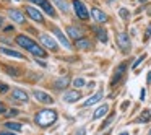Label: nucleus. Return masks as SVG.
Wrapping results in <instances>:
<instances>
[{"instance_id": "nucleus-1", "label": "nucleus", "mask_w": 151, "mask_h": 135, "mask_svg": "<svg viewBox=\"0 0 151 135\" xmlns=\"http://www.w3.org/2000/svg\"><path fill=\"white\" fill-rule=\"evenodd\" d=\"M57 119H59V112L55 109H41L34 116V124L42 127V129H47V127L55 124Z\"/></svg>"}, {"instance_id": "nucleus-2", "label": "nucleus", "mask_w": 151, "mask_h": 135, "mask_svg": "<svg viewBox=\"0 0 151 135\" xmlns=\"http://www.w3.org/2000/svg\"><path fill=\"white\" fill-rule=\"evenodd\" d=\"M23 12L26 13V17L29 18V20H33L34 23H39V25H46V18H44V12L41 10L39 7H36V5L33 4H28L23 7Z\"/></svg>"}, {"instance_id": "nucleus-3", "label": "nucleus", "mask_w": 151, "mask_h": 135, "mask_svg": "<svg viewBox=\"0 0 151 135\" xmlns=\"http://www.w3.org/2000/svg\"><path fill=\"white\" fill-rule=\"evenodd\" d=\"M28 2H29V4H33V5H36V7H39L41 10H42L49 18H52V20L59 18L55 7H54V4L50 2V0H28Z\"/></svg>"}, {"instance_id": "nucleus-4", "label": "nucleus", "mask_w": 151, "mask_h": 135, "mask_svg": "<svg viewBox=\"0 0 151 135\" xmlns=\"http://www.w3.org/2000/svg\"><path fill=\"white\" fill-rule=\"evenodd\" d=\"M72 10L75 17L81 21H88L91 18V13H89L88 7L83 4V0H72Z\"/></svg>"}, {"instance_id": "nucleus-5", "label": "nucleus", "mask_w": 151, "mask_h": 135, "mask_svg": "<svg viewBox=\"0 0 151 135\" xmlns=\"http://www.w3.org/2000/svg\"><path fill=\"white\" fill-rule=\"evenodd\" d=\"M49 30H50V34H52L54 38H55L57 41H59L60 44H62L63 47H65L67 51H72L73 49V46H72V43H70V38L67 36L65 33H63L62 30H60L57 25H50L49 26Z\"/></svg>"}, {"instance_id": "nucleus-6", "label": "nucleus", "mask_w": 151, "mask_h": 135, "mask_svg": "<svg viewBox=\"0 0 151 135\" xmlns=\"http://www.w3.org/2000/svg\"><path fill=\"white\" fill-rule=\"evenodd\" d=\"M37 39L39 43L46 47L47 51H52V52H59V41L52 36V34H47V33H39L37 34Z\"/></svg>"}, {"instance_id": "nucleus-7", "label": "nucleus", "mask_w": 151, "mask_h": 135, "mask_svg": "<svg viewBox=\"0 0 151 135\" xmlns=\"http://www.w3.org/2000/svg\"><path fill=\"white\" fill-rule=\"evenodd\" d=\"M115 43H117L119 49H120L124 54L130 52V49H132V39H130V36H128L127 31H120V33L115 34Z\"/></svg>"}, {"instance_id": "nucleus-8", "label": "nucleus", "mask_w": 151, "mask_h": 135, "mask_svg": "<svg viewBox=\"0 0 151 135\" xmlns=\"http://www.w3.org/2000/svg\"><path fill=\"white\" fill-rule=\"evenodd\" d=\"M7 15H8V18H10L13 23H17V25H26L28 17H26V13H24L23 10H20V8H8Z\"/></svg>"}, {"instance_id": "nucleus-9", "label": "nucleus", "mask_w": 151, "mask_h": 135, "mask_svg": "<svg viewBox=\"0 0 151 135\" xmlns=\"http://www.w3.org/2000/svg\"><path fill=\"white\" fill-rule=\"evenodd\" d=\"M89 30L93 31V34L96 36V39H98L99 43H102V44L109 43V33H107V30H106L104 26H99V25L96 23V25H91Z\"/></svg>"}, {"instance_id": "nucleus-10", "label": "nucleus", "mask_w": 151, "mask_h": 135, "mask_svg": "<svg viewBox=\"0 0 151 135\" xmlns=\"http://www.w3.org/2000/svg\"><path fill=\"white\" fill-rule=\"evenodd\" d=\"M33 96L36 101H39V104H54V98L42 90H33Z\"/></svg>"}, {"instance_id": "nucleus-11", "label": "nucleus", "mask_w": 151, "mask_h": 135, "mask_svg": "<svg viewBox=\"0 0 151 135\" xmlns=\"http://www.w3.org/2000/svg\"><path fill=\"white\" fill-rule=\"evenodd\" d=\"M89 13H91V18H93V20H94L98 25L107 23V21H109L107 13H106L104 10H101V8H98V7H93L91 10H89Z\"/></svg>"}, {"instance_id": "nucleus-12", "label": "nucleus", "mask_w": 151, "mask_h": 135, "mask_svg": "<svg viewBox=\"0 0 151 135\" xmlns=\"http://www.w3.org/2000/svg\"><path fill=\"white\" fill-rule=\"evenodd\" d=\"M15 43L18 44V46L21 47V49H24L28 52V51L31 49V46H33L36 41L31 39L29 36H26V34H17V38H15Z\"/></svg>"}, {"instance_id": "nucleus-13", "label": "nucleus", "mask_w": 151, "mask_h": 135, "mask_svg": "<svg viewBox=\"0 0 151 135\" xmlns=\"http://www.w3.org/2000/svg\"><path fill=\"white\" fill-rule=\"evenodd\" d=\"M65 31H67V36H68L70 39H73V41L80 39V38L83 36V33H85L81 26H75V25H67Z\"/></svg>"}, {"instance_id": "nucleus-14", "label": "nucleus", "mask_w": 151, "mask_h": 135, "mask_svg": "<svg viewBox=\"0 0 151 135\" xmlns=\"http://www.w3.org/2000/svg\"><path fill=\"white\" fill-rule=\"evenodd\" d=\"M75 47H76L78 51H91V49H93V41H91V38L81 36L80 39L75 41Z\"/></svg>"}, {"instance_id": "nucleus-15", "label": "nucleus", "mask_w": 151, "mask_h": 135, "mask_svg": "<svg viewBox=\"0 0 151 135\" xmlns=\"http://www.w3.org/2000/svg\"><path fill=\"white\" fill-rule=\"evenodd\" d=\"M12 99H15V101H20V103H26L29 101V95H28V91H24V90L21 88H13L12 90Z\"/></svg>"}, {"instance_id": "nucleus-16", "label": "nucleus", "mask_w": 151, "mask_h": 135, "mask_svg": "<svg viewBox=\"0 0 151 135\" xmlns=\"http://www.w3.org/2000/svg\"><path fill=\"white\" fill-rule=\"evenodd\" d=\"M0 54H4V56H8V57H13V59H26V56H24L23 52H18V51L12 49V47L8 46H0Z\"/></svg>"}, {"instance_id": "nucleus-17", "label": "nucleus", "mask_w": 151, "mask_h": 135, "mask_svg": "<svg viewBox=\"0 0 151 135\" xmlns=\"http://www.w3.org/2000/svg\"><path fill=\"white\" fill-rule=\"evenodd\" d=\"M70 83H72L70 77H60V78H57V80H54V82H52V88L57 90V91H63Z\"/></svg>"}, {"instance_id": "nucleus-18", "label": "nucleus", "mask_w": 151, "mask_h": 135, "mask_svg": "<svg viewBox=\"0 0 151 135\" xmlns=\"http://www.w3.org/2000/svg\"><path fill=\"white\" fill-rule=\"evenodd\" d=\"M125 70H127V64L122 62L120 65L115 69V73H114V77H112V80H111V85H112V86H115V85H117V83L122 80V77H124Z\"/></svg>"}, {"instance_id": "nucleus-19", "label": "nucleus", "mask_w": 151, "mask_h": 135, "mask_svg": "<svg viewBox=\"0 0 151 135\" xmlns=\"http://www.w3.org/2000/svg\"><path fill=\"white\" fill-rule=\"evenodd\" d=\"M62 99L65 103H68V104H72V103H76L81 99V93L78 91V90H72V91H65V95L62 96Z\"/></svg>"}, {"instance_id": "nucleus-20", "label": "nucleus", "mask_w": 151, "mask_h": 135, "mask_svg": "<svg viewBox=\"0 0 151 135\" xmlns=\"http://www.w3.org/2000/svg\"><path fill=\"white\" fill-rule=\"evenodd\" d=\"M50 2H52L57 8H59L60 13H63V15H68L70 13V4H68V0H50Z\"/></svg>"}, {"instance_id": "nucleus-21", "label": "nucleus", "mask_w": 151, "mask_h": 135, "mask_svg": "<svg viewBox=\"0 0 151 135\" xmlns=\"http://www.w3.org/2000/svg\"><path fill=\"white\" fill-rule=\"evenodd\" d=\"M107 112H109V104H101L94 112H93V121H99V119H102L104 116H107Z\"/></svg>"}, {"instance_id": "nucleus-22", "label": "nucleus", "mask_w": 151, "mask_h": 135, "mask_svg": "<svg viewBox=\"0 0 151 135\" xmlns=\"http://www.w3.org/2000/svg\"><path fill=\"white\" fill-rule=\"evenodd\" d=\"M102 96H104V93H102V91H98L96 95H93L91 98H88V99H86V101L83 103L81 106H83V108H91L93 104H96V103H99V101H101V99H102Z\"/></svg>"}, {"instance_id": "nucleus-23", "label": "nucleus", "mask_w": 151, "mask_h": 135, "mask_svg": "<svg viewBox=\"0 0 151 135\" xmlns=\"http://www.w3.org/2000/svg\"><path fill=\"white\" fill-rule=\"evenodd\" d=\"M4 127H5V129H8V130H13V132H17V134H20L21 129H23V125H21L20 122L7 121V122H4Z\"/></svg>"}, {"instance_id": "nucleus-24", "label": "nucleus", "mask_w": 151, "mask_h": 135, "mask_svg": "<svg viewBox=\"0 0 151 135\" xmlns=\"http://www.w3.org/2000/svg\"><path fill=\"white\" fill-rule=\"evenodd\" d=\"M4 69H5V72H7L8 75L12 77V78H20V75H21V70L18 69V67H15V65H13V67H12V65H5Z\"/></svg>"}, {"instance_id": "nucleus-25", "label": "nucleus", "mask_w": 151, "mask_h": 135, "mask_svg": "<svg viewBox=\"0 0 151 135\" xmlns=\"http://www.w3.org/2000/svg\"><path fill=\"white\" fill-rule=\"evenodd\" d=\"M119 17H120L124 21H128L132 18V13H130V10H128V8L120 7V8H119Z\"/></svg>"}, {"instance_id": "nucleus-26", "label": "nucleus", "mask_w": 151, "mask_h": 135, "mask_svg": "<svg viewBox=\"0 0 151 135\" xmlns=\"http://www.w3.org/2000/svg\"><path fill=\"white\" fill-rule=\"evenodd\" d=\"M72 85L75 86L76 90H78V88H83V86L86 85V80H85V78H81V77H78V78H75V80L72 82Z\"/></svg>"}, {"instance_id": "nucleus-27", "label": "nucleus", "mask_w": 151, "mask_h": 135, "mask_svg": "<svg viewBox=\"0 0 151 135\" xmlns=\"http://www.w3.org/2000/svg\"><path fill=\"white\" fill-rule=\"evenodd\" d=\"M151 121V112L150 111H143L140 116V119H137V122H150Z\"/></svg>"}, {"instance_id": "nucleus-28", "label": "nucleus", "mask_w": 151, "mask_h": 135, "mask_svg": "<svg viewBox=\"0 0 151 135\" xmlns=\"http://www.w3.org/2000/svg\"><path fill=\"white\" fill-rule=\"evenodd\" d=\"M8 91H12V90H10V86H8L7 83L0 82V95H7Z\"/></svg>"}, {"instance_id": "nucleus-29", "label": "nucleus", "mask_w": 151, "mask_h": 135, "mask_svg": "<svg viewBox=\"0 0 151 135\" xmlns=\"http://www.w3.org/2000/svg\"><path fill=\"white\" fill-rule=\"evenodd\" d=\"M145 59H146V54H143V56H140V57H138V59H137V60H135V62H133V65H132V69H137V67L140 65V64L143 62Z\"/></svg>"}, {"instance_id": "nucleus-30", "label": "nucleus", "mask_w": 151, "mask_h": 135, "mask_svg": "<svg viewBox=\"0 0 151 135\" xmlns=\"http://www.w3.org/2000/svg\"><path fill=\"white\" fill-rule=\"evenodd\" d=\"M143 38H145L143 41H148V39L151 38V23L146 26V30H145V34H143Z\"/></svg>"}, {"instance_id": "nucleus-31", "label": "nucleus", "mask_w": 151, "mask_h": 135, "mask_svg": "<svg viewBox=\"0 0 151 135\" xmlns=\"http://www.w3.org/2000/svg\"><path fill=\"white\" fill-rule=\"evenodd\" d=\"M18 114H20V112H18L17 109H10V111L5 112V117H17Z\"/></svg>"}, {"instance_id": "nucleus-32", "label": "nucleus", "mask_w": 151, "mask_h": 135, "mask_svg": "<svg viewBox=\"0 0 151 135\" xmlns=\"http://www.w3.org/2000/svg\"><path fill=\"white\" fill-rule=\"evenodd\" d=\"M2 31H4V33H15V26L13 25H5Z\"/></svg>"}, {"instance_id": "nucleus-33", "label": "nucleus", "mask_w": 151, "mask_h": 135, "mask_svg": "<svg viewBox=\"0 0 151 135\" xmlns=\"http://www.w3.org/2000/svg\"><path fill=\"white\" fill-rule=\"evenodd\" d=\"M0 41H2V43H4L5 46H8V47L12 46V39H8L7 36H0Z\"/></svg>"}, {"instance_id": "nucleus-34", "label": "nucleus", "mask_w": 151, "mask_h": 135, "mask_svg": "<svg viewBox=\"0 0 151 135\" xmlns=\"http://www.w3.org/2000/svg\"><path fill=\"white\" fill-rule=\"evenodd\" d=\"M0 135H18V134L13 130H0Z\"/></svg>"}, {"instance_id": "nucleus-35", "label": "nucleus", "mask_w": 151, "mask_h": 135, "mask_svg": "<svg viewBox=\"0 0 151 135\" xmlns=\"http://www.w3.org/2000/svg\"><path fill=\"white\" fill-rule=\"evenodd\" d=\"M112 121H114V116H109V119H107V121H106V122H102V129H104V127H107V125L111 124Z\"/></svg>"}, {"instance_id": "nucleus-36", "label": "nucleus", "mask_w": 151, "mask_h": 135, "mask_svg": "<svg viewBox=\"0 0 151 135\" xmlns=\"http://www.w3.org/2000/svg\"><path fill=\"white\" fill-rule=\"evenodd\" d=\"M36 64H37V65H41L42 69H47V64L44 62V60H39V59H36Z\"/></svg>"}, {"instance_id": "nucleus-37", "label": "nucleus", "mask_w": 151, "mask_h": 135, "mask_svg": "<svg viewBox=\"0 0 151 135\" xmlns=\"http://www.w3.org/2000/svg\"><path fill=\"white\" fill-rule=\"evenodd\" d=\"M145 98H146V90H141V93H140V99H141V101H145Z\"/></svg>"}, {"instance_id": "nucleus-38", "label": "nucleus", "mask_w": 151, "mask_h": 135, "mask_svg": "<svg viewBox=\"0 0 151 135\" xmlns=\"http://www.w3.org/2000/svg\"><path fill=\"white\" fill-rule=\"evenodd\" d=\"M5 112H7V109H5V104L0 101V114H5Z\"/></svg>"}, {"instance_id": "nucleus-39", "label": "nucleus", "mask_w": 151, "mask_h": 135, "mask_svg": "<svg viewBox=\"0 0 151 135\" xmlns=\"http://www.w3.org/2000/svg\"><path fill=\"white\" fill-rule=\"evenodd\" d=\"M5 18H4V15H0V30H4V26H5Z\"/></svg>"}, {"instance_id": "nucleus-40", "label": "nucleus", "mask_w": 151, "mask_h": 135, "mask_svg": "<svg viewBox=\"0 0 151 135\" xmlns=\"http://www.w3.org/2000/svg\"><path fill=\"white\" fill-rule=\"evenodd\" d=\"M75 135H86V130H85V129H80V130L76 132Z\"/></svg>"}, {"instance_id": "nucleus-41", "label": "nucleus", "mask_w": 151, "mask_h": 135, "mask_svg": "<svg viewBox=\"0 0 151 135\" xmlns=\"http://www.w3.org/2000/svg\"><path fill=\"white\" fill-rule=\"evenodd\" d=\"M148 83H151V72H148V78H146Z\"/></svg>"}, {"instance_id": "nucleus-42", "label": "nucleus", "mask_w": 151, "mask_h": 135, "mask_svg": "<svg viewBox=\"0 0 151 135\" xmlns=\"http://www.w3.org/2000/svg\"><path fill=\"white\" fill-rule=\"evenodd\" d=\"M146 15H148V17H151V7H150V8H148V10H146Z\"/></svg>"}, {"instance_id": "nucleus-43", "label": "nucleus", "mask_w": 151, "mask_h": 135, "mask_svg": "<svg viewBox=\"0 0 151 135\" xmlns=\"http://www.w3.org/2000/svg\"><path fill=\"white\" fill-rule=\"evenodd\" d=\"M140 4H146V2H150V0H138Z\"/></svg>"}, {"instance_id": "nucleus-44", "label": "nucleus", "mask_w": 151, "mask_h": 135, "mask_svg": "<svg viewBox=\"0 0 151 135\" xmlns=\"http://www.w3.org/2000/svg\"><path fill=\"white\" fill-rule=\"evenodd\" d=\"M119 135H130V134H128V132H120Z\"/></svg>"}, {"instance_id": "nucleus-45", "label": "nucleus", "mask_w": 151, "mask_h": 135, "mask_svg": "<svg viewBox=\"0 0 151 135\" xmlns=\"http://www.w3.org/2000/svg\"><path fill=\"white\" fill-rule=\"evenodd\" d=\"M148 135H151V129H150V132H148Z\"/></svg>"}]
</instances>
